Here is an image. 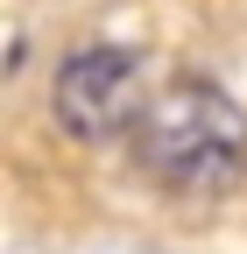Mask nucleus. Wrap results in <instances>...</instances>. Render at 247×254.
Masks as SVG:
<instances>
[{
    "mask_svg": "<svg viewBox=\"0 0 247 254\" xmlns=\"http://www.w3.org/2000/svg\"><path fill=\"white\" fill-rule=\"evenodd\" d=\"M141 106H148L141 99V57L120 50V43H85L50 78V120L85 148H99L113 134H134Z\"/></svg>",
    "mask_w": 247,
    "mask_h": 254,
    "instance_id": "nucleus-2",
    "label": "nucleus"
},
{
    "mask_svg": "<svg viewBox=\"0 0 247 254\" xmlns=\"http://www.w3.org/2000/svg\"><path fill=\"white\" fill-rule=\"evenodd\" d=\"M127 155L170 198H219V190H233L247 177V113L226 85L177 78L141 106Z\"/></svg>",
    "mask_w": 247,
    "mask_h": 254,
    "instance_id": "nucleus-1",
    "label": "nucleus"
}]
</instances>
